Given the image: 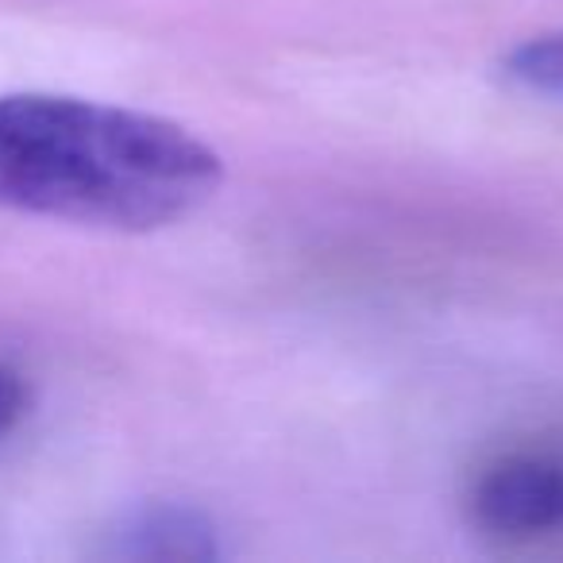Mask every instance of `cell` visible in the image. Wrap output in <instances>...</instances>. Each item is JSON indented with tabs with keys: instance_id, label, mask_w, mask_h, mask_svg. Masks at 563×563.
Returning a JSON list of instances; mask_svg holds the SVG:
<instances>
[{
	"instance_id": "cell-1",
	"label": "cell",
	"mask_w": 563,
	"mask_h": 563,
	"mask_svg": "<svg viewBox=\"0 0 563 563\" xmlns=\"http://www.w3.org/2000/svg\"><path fill=\"white\" fill-rule=\"evenodd\" d=\"M217 186L220 158L170 120L78 97H0V209L143 232Z\"/></svg>"
},
{
	"instance_id": "cell-2",
	"label": "cell",
	"mask_w": 563,
	"mask_h": 563,
	"mask_svg": "<svg viewBox=\"0 0 563 563\" xmlns=\"http://www.w3.org/2000/svg\"><path fill=\"white\" fill-rule=\"evenodd\" d=\"M471 521L494 537H540L563 529V460L517 452L494 460L471 483Z\"/></svg>"
},
{
	"instance_id": "cell-3",
	"label": "cell",
	"mask_w": 563,
	"mask_h": 563,
	"mask_svg": "<svg viewBox=\"0 0 563 563\" xmlns=\"http://www.w3.org/2000/svg\"><path fill=\"white\" fill-rule=\"evenodd\" d=\"M120 555L128 560H212L217 540L201 514L181 506L143 509L120 529Z\"/></svg>"
},
{
	"instance_id": "cell-4",
	"label": "cell",
	"mask_w": 563,
	"mask_h": 563,
	"mask_svg": "<svg viewBox=\"0 0 563 563\" xmlns=\"http://www.w3.org/2000/svg\"><path fill=\"white\" fill-rule=\"evenodd\" d=\"M506 78L544 97H563V32L517 47L506 58Z\"/></svg>"
},
{
	"instance_id": "cell-5",
	"label": "cell",
	"mask_w": 563,
	"mask_h": 563,
	"mask_svg": "<svg viewBox=\"0 0 563 563\" xmlns=\"http://www.w3.org/2000/svg\"><path fill=\"white\" fill-rule=\"evenodd\" d=\"M20 413H24V386L12 371L0 367V437L16 424Z\"/></svg>"
}]
</instances>
